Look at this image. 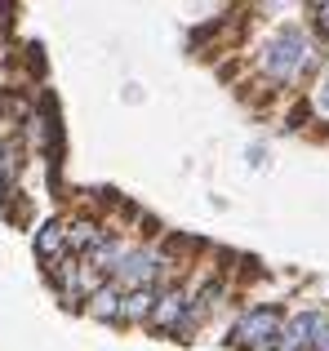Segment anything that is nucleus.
Listing matches in <instances>:
<instances>
[{
  "instance_id": "3",
  "label": "nucleus",
  "mask_w": 329,
  "mask_h": 351,
  "mask_svg": "<svg viewBox=\"0 0 329 351\" xmlns=\"http://www.w3.org/2000/svg\"><path fill=\"white\" fill-rule=\"evenodd\" d=\"M187 307H191V280L187 276L173 280V285H160L156 289V311H151V329H156L160 338H178L182 320H187Z\"/></svg>"
},
{
  "instance_id": "9",
  "label": "nucleus",
  "mask_w": 329,
  "mask_h": 351,
  "mask_svg": "<svg viewBox=\"0 0 329 351\" xmlns=\"http://www.w3.org/2000/svg\"><path fill=\"white\" fill-rule=\"evenodd\" d=\"M312 18H316V32L329 40V0H325V5H312Z\"/></svg>"
},
{
  "instance_id": "5",
  "label": "nucleus",
  "mask_w": 329,
  "mask_h": 351,
  "mask_svg": "<svg viewBox=\"0 0 329 351\" xmlns=\"http://www.w3.org/2000/svg\"><path fill=\"white\" fill-rule=\"evenodd\" d=\"M103 240H107V223H98V218H71L67 223V254L80 258V263H85Z\"/></svg>"
},
{
  "instance_id": "2",
  "label": "nucleus",
  "mask_w": 329,
  "mask_h": 351,
  "mask_svg": "<svg viewBox=\"0 0 329 351\" xmlns=\"http://www.w3.org/2000/svg\"><path fill=\"white\" fill-rule=\"evenodd\" d=\"M280 329H285V307H276V302H254V307H245L241 316L232 320L227 343L236 351H276Z\"/></svg>"
},
{
  "instance_id": "10",
  "label": "nucleus",
  "mask_w": 329,
  "mask_h": 351,
  "mask_svg": "<svg viewBox=\"0 0 329 351\" xmlns=\"http://www.w3.org/2000/svg\"><path fill=\"white\" fill-rule=\"evenodd\" d=\"M312 351H329V316H321V325H316V338H312Z\"/></svg>"
},
{
  "instance_id": "7",
  "label": "nucleus",
  "mask_w": 329,
  "mask_h": 351,
  "mask_svg": "<svg viewBox=\"0 0 329 351\" xmlns=\"http://www.w3.org/2000/svg\"><path fill=\"white\" fill-rule=\"evenodd\" d=\"M121 298H125L121 285L103 280V285H98V289L85 298V311H89L94 320H112V325H121Z\"/></svg>"
},
{
  "instance_id": "8",
  "label": "nucleus",
  "mask_w": 329,
  "mask_h": 351,
  "mask_svg": "<svg viewBox=\"0 0 329 351\" xmlns=\"http://www.w3.org/2000/svg\"><path fill=\"white\" fill-rule=\"evenodd\" d=\"M151 311H156V289H125L121 325H151Z\"/></svg>"
},
{
  "instance_id": "11",
  "label": "nucleus",
  "mask_w": 329,
  "mask_h": 351,
  "mask_svg": "<svg viewBox=\"0 0 329 351\" xmlns=\"http://www.w3.org/2000/svg\"><path fill=\"white\" fill-rule=\"evenodd\" d=\"M316 107H321V112L329 116V76L321 80V89H316Z\"/></svg>"
},
{
  "instance_id": "4",
  "label": "nucleus",
  "mask_w": 329,
  "mask_h": 351,
  "mask_svg": "<svg viewBox=\"0 0 329 351\" xmlns=\"http://www.w3.org/2000/svg\"><path fill=\"white\" fill-rule=\"evenodd\" d=\"M325 311H298V316H285V329L276 338V351H312L316 325H321Z\"/></svg>"
},
{
  "instance_id": "1",
  "label": "nucleus",
  "mask_w": 329,
  "mask_h": 351,
  "mask_svg": "<svg viewBox=\"0 0 329 351\" xmlns=\"http://www.w3.org/2000/svg\"><path fill=\"white\" fill-rule=\"evenodd\" d=\"M316 67V45L303 27H280L258 53V71L267 85L285 89V85H298L307 71Z\"/></svg>"
},
{
  "instance_id": "6",
  "label": "nucleus",
  "mask_w": 329,
  "mask_h": 351,
  "mask_svg": "<svg viewBox=\"0 0 329 351\" xmlns=\"http://www.w3.org/2000/svg\"><path fill=\"white\" fill-rule=\"evenodd\" d=\"M36 258H40L45 267H53L58 258H67V223L62 218H53V223H45L40 232H36Z\"/></svg>"
}]
</instances>
